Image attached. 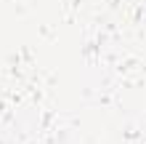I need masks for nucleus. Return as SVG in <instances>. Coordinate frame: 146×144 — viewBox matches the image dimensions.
<instances>
[]
</instances>
